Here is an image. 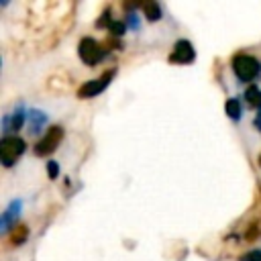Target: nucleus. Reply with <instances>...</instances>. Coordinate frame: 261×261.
<instances>
[{
	"label": "nucleus",
	"instance_id": "nucleus-19",
	"mask_svg": "<svg viewBox=\"0 0 261 261\" xmlns=\"http://www.w3.org/2000/svg\"><path fill=\"white\" fill-rule=\"evenodd\" d=\"M253 126H255L259 133H261V108L257 110V114H255V118H253Z\"/></svg>",
	"mask_w": 261,
	"mask_h": 261
},
{
	"label": "nucleus",
	"instance_id": "nucleus-20",
	"mask_svg": "<svg viewBox=\"0 0 261 261\" xmlns=\"http://www.w3.org/2000/svg\"><path fill=\"white\" fill-rule=\"evenodd\" d=\"M257 161H259V167H261V155H259V159H257Z\"/></svg>",
	"mask_w": 261,
	"mask_h": 261
},
{
	"label": "nucleus",
	"instance_id": "nucleus-9",
	"mask_svg": "<svg viewBox=\"0 0 261 261\" xmlns=\"http://www.w3.org/2000/svg\"><path fill=\"white\" fill-rule=\"evenodd\" d=\"M27 124H29V133H31V135H39V133H43L45 126L49 124V116H47V112H43V110H39V108H33V110H29V114H27ZM45 133H47V130H45Z\"/></svg>",
	"mask_w": 261,
	"mask_h": 261
},
{
	"label": "nucleus",
	"instance_id": "nucleus-12",
	"mask_svg": "<svg viewBox=\"0 0 261 261\" xmlns=\"http://www.w3.org/2000/svg\"><path fill=\"white\" fill-rule=\"evenodd\" d=\"M143 14H145V18L149 22H157L161 18V6L157 2H153V0H149V2L143 4Z\"/></svg>",
	"mask_w": 261,
	"mask_h": 261
},
{
	"label": "nucleus",
	"instance_id": "nucleus-17",
	"mask_svg": "<svg viewBox=\"0 0 261 261\" xmlns=\"http://www.w3.org/2000/svg\"><path fill=\"white\" fill-rule=\"evenodd\" d=\"M239 261H261V249H253V251L245 253Z\"/></svg>",
	"mask_w": 261,
	"mask_h": 261
},
{
	"label": "nucleus",
	"instance_id": "nucleus-2",
	"mask_svg": "<svg viewBox=\"0 0 261 261\" xmlns=\"http://www.w3.org/2000/svg\"><path fill=\"white\" fill-rule=\"evenodd\" d=\"M27 143L18 135H6L0 139V161L4 167H12L24 153Z\"/></svg>",
	"mask_w": 261,
	"mask_h": 261
},
{
	"label": "nucleus",
	"instance_id": "nucleus-4",
	"mask_svg": "<svg viewBox=\"0 0 261 261\" xmlns=\"http://www.w3.org/2000/svg\"><path fill=\"white\" fill-rule=\"evenodd\" d=\"M61 139H63V128H61V126H49L47 133L37 141V145H35V149H33L35 155H37V157H47V155H51V153L59 147Z\"/></svg>",
	"mask_w": 261,
	"mask_h": 261
},
{
	"label": "nucleus",
	"instance_id": "nucleus-11",
	"mask_svg": "<svg viewBox=\"0 0 261 261\" xmlns=\"http://www.w3.org/2000/svg\"><path fill=\"white\" fill-rule=\"evenodd\" d=\"M245 104L251 106V108H257V110L261 108V90L255 84L247 86V90H245Z\"/></svg>",
	"mask_w": 261,
	"mask_h": 261
},
{
	"label": "nucleus",
	"instance_id": "nucleus-14",
	"mask_svg": "<svg viewBox=\"0 0 261 261\" xmlns=\"http://www.w3.org/2000/svg\"><path fill=\"white\" fill-rule=\"evenodd\" d=\"M124 24H126L130 31H139V29H141V20H139V14H137L135 10L126 12V20H124Z\"/></svg>",
	"mask_w": 261,
	"mask_h": 261
},
{
	"label": "nucleus",
	"instance_id": "nucleus-15",
	"mask_svg": "<svg viewBox=\"0 0 261 261\" xmlns=\"http://www.w3.org/2000/svg\"><path fill=\"white\" fill-rule=\"evenodd\" d=\"M108 31H110L112 37H122V35L126 33V24H124L122 20H114V22L108 27Z\"/></svg>",
	"mask_w": 261,
	"mask_h": 261
},
{
	"label": "nucleus",
	"instance_id": "nucleus-7",
	"mask_svg": "<svg viewBox=\"0 0 261 261\" xmlns=\"http://www.w3.org/2000/svg\"><path fill=\"white\" fill-rule=\"evenodd\" d=\"M196 59V49L188 39H179L173 43V49L169 53V61L177 65H188Z\"/></svg>",
	"mask_w": 261,
	"mask_h": 261
},
{
	"label": "nucleus",
	"instance_id": "nucleus-6",
	"mask_svg": "<svg viewBox=\"0 0 261 261\" xmlns=\"http://www.w3.org/2000/svg\"><path fill=\"white\" fill-rule=\"evenodd\" d=\"M27 110H24V106H22V102H18L10 112H6L4 116H2V133H4V137L6 135H14L16 130H20V126L24 124V120H27Z\"/></svg>",
	"mask_w": 261,
	"mask_h": 261
},
{
	"label": "nucleus",
	"instance_id": "nucleus-18",
	"mask_svg": "<svg viewBox=\"0 0 261 261\" xmlns=\"http://www.w3.org/2000/svg\"><path fill=\"white\" fill-rule=\"evenodd\" d=\"M47 175H49L51 179H55V177L59 175V163H57V161H49V163H47Z\"/></svg>",
	"mask_w": 261,
	"mask_h": 261
},
{
	"label": "nucleus",
	"instance_id": "nucleus-5",
	"mask_svg": "<svg viewBox=\"0 0 261 261\" xmlns=\"http://www.w3.org/2000/svg\"><path fill=\"white\" fill-rule=\"evenodd\" d=\"M114 75H116V69H108V71H104L100 77H94V80L86 82V84L77 90V96H80V98H92V96L102 94V92L108 88V84L112 82Z\"/></svg>",
	"mask_w": 261,
	"mask_h": 261
},
{
	"label": "nucleus",
	"instance_id": "nucleus-13",
	"mask_svg": "<svg viewBox=\"0 0 261 261\" xmlns=\"http://www.w3.org/2000/svg\"><path fill=\"white\" fill-rule=\"evenodd\" d=\"M27 237H29V228L20 224V226H16V228L12 230V234H10V243L18 247V245H22V243L27 241Z\"/></svg>",
	"mask_w": 261,
	"mask_h": 261
},
{
	"label": "nucleus",
	"instance_id": "nucleus-16",
	"mask_svg": "<svg viewBox=\"0 0 261 261\" xmlns=\"http://www.w3.org/2000/svg\"><path fill=\"white\" fill-rule=\"evenodd\" d=\"M112 22H114V20H112V16H110V8H106V10L102 12V16L96 20V27H100V29H104V27H106V29H108Z\"/></svg>",
	"mask_w": 261,
	"mask_h": 261
},
{
	"label": "nucleus",
	"instance_id": "nucleus-3",
	"mask_svg": "<svg viewBox=\"0 0 261 261\" xmlns=\"http://www.w3.org/2000/svg\"><path fill=\"white\" fill-rule=\"evenodd\" d=\"M77 55H80V59H82L86 65L94 67L96 63H100V61L104 59L106 51L102 49V45H100L96 39L84 37V39L77 43Z\"/></svg>",
	"mask_w": 261,
	"mask_h": 261
},
{
	"label": "nucleus",
	"instance_id": "nucleus-1",
	"mask_svg": "<svg viewBox=\"0 0 261 261\" xmlns=\"http://www.w3.org/2000/svg\"><path fill=\"white\" fill-rule=\"evenodd\" d=\"M230 67L237 75L239 82L243 84H251L253 80H257L261 75V63L257 57L249 55V53H237L230 61Z\"/></svg>",
	"mask_w": 261,
	"mask_h": 261
},
{
	"label": "nucleus",
	"instance_id": "nucleus-8",
	"mask_svg": "<svg viewBox=\"0 0 261 261\" xmlns=\"http://www.w3.org/2000/svg\"><path fill=\"white\" fill-rule=\"evenodd\" d=\"M20 210H22V200L20 198L10 200V204L4 208V212L0 216V230L2 232H10L16 228V220L20 216Z\"/></svg>",
	"mask_w": 261,
	"mask_h": 261
},
{
	"label": "nucleus",
	"instance_id": "nucleus-10",
	"mask_svg": "<svg viewBox=\"0 0 261 261\" xmlns=\"http://www.w3.org/2000/svg\"><path fill=\"white\" fill-rule=\"evenodd\" d=\"M224 112H226V116L230 118V120H241V114H243V104H241V98H237V96H232V98H228L226 100V104H224Z\"/></svg>",
	"mask_w": 261,
	"mask_h": 261
}]
</instances>
